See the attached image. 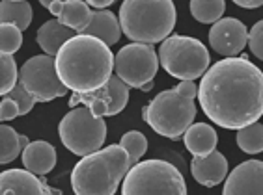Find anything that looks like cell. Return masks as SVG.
<instances>
[{
    "label": "cell",
    "instance_id": "cell-28",
    "mask_svg": "<svg viewBox=\"0 0 263 195\" xmlns=\"http://www.w3.org/2000/svg\"><path fill=\"white\" fill-rule=\"evenodd\" d=\"M4 97H11V99L15 100L17 104H19V108H21V115H26V114H28V112H30L32 108H34L35 102H37V100H35V97L32 95L30 91L26 90V88L23 84H21V82L11 91H8V93H6Z\"/></svg>",
    "mask_w": 263,
    "mask_h": 195
},
{
    "label": "cell",
    "instance_id": "cell-25",
    "mask_svg": "<svg viewBox=\"0 0 263 195\" xmlns=\"http://www.w3.org/2000/svg\"><path fill=\"white\" fill-rule=\"evenodd\" d=\"M17 84H19V69H17L15 58L13 54L2 52L0 56V93L2 97L13 90Z\"/></svg>",
    "mask_w": 263,
    "mask_h": 195
},
{
    "label": "cell",
    "instance_id": "cell-3",
    "mask_svg": "<svg viewBox=\"0 0 263 195\" xmlns=\"http://www.w3.org/2000/svg\"><path fill=\"white\" fill-rule=\"evenodd\" d=\"M131 165L129 150L120 143L97 149L77 162L71 188L77 195H114Z\"/></svg>",
    "mask_w": 263,
    "mask_h": 195
},
{
    "label": "cell",
    "instance_id": "cell-1",
    "mask_svg": "<svg viewBox=\"0 0 263 195\" xmlns=\"http://www.w3.org/2000/svg\"><path fill=\"white\" fill-rule=\"evenodd\" d=\"M203 114L222 128L239 130L261 119L263 73L247 56L211 65L198 85Z\"/></svg>",
    "mask_w": 263,
    "mask_h": 195
},
{
    "label": "cell",
    "instance_id": "cell-33",
    "mask_svg": "<svg viewBox=\"0 0 263 195\" xmlns=\"http://www.w3.org/2000/svg\"><path fill=\"white\" fill-rule=\"evenodd\" d=\"M64 2H66V0H54V2H51V6H49L47 10L51 11L54 17H58L62 13V10H64Z\"/></svg>",
    "mask_w": 263,
    "mask_h": 195
},
{
    "label": "cell",
    "instance_id": "cell-6",
    "mask_svg": "<svg viewBox=\"0 0 263 195\" xmlns=\"http://www.w3.org/2000/svg\"><path fill=\"white\" fill-rule=\"evenodd\" d=\"M123 195H185L181 171L166 160H144L131 165L122 180Z\"/></svg>",
    "mask_w": 263,
    "mask_h": 195
},
{
    "label": "cell",
    "instance_id": "cell-21",
    "mask_svg": "<svg viewBox=\"0 0 263 195\" xmlns=\"http://www.w3.org/2000/svg\"><path fill=\"white\" fill-rule=\"evenodd\" d=\"M0 143H2V147H0V162L2 164H10L19 155H23L25 147L30 141H28L26 136L19 134L13 126L4 123V125L0 126Z\"/></svg>",
    "mask_w": 263,
    "mask_h": 195
},
{
    "label": "cell",
    "instance_id": "cell-26",
    "mask_svg": "<svg viewBox=\"0 0 263 195\" xmlns=\"http://www.w3.org/2000/svg\"><path fill=\"white\" fill-rule=\"evenodd\" d=\"M120 145H123L127 150H129V156H131V162L133 165L140 162V158L146 155L147 150V140L146 136L138 132V130H131V132H127V134L122 136V140H120Z\"/></svg>",
    "mask_w": 263,
    "mask_h": 195
},
{
    "label": "cell",
    "instance_id": "cell-16",
    "mask_svg": "<svg viewBox=\"0 0 263 195\" xmlns=\"http://www.w3.org/2000/svg\"><path fill=\"white\" fill-rule=\"evenodd\" d=\"M23 165L26 169L34 171L35 175H47L54 169L56 165V149L54 145H51L49 141L35 140L30 141L23 150Z\"/></svg>",
    "mask_w": 263,
    "mask_h": 195
},
{
    "label": "cell",
    "instance_id": "cell-34",
    "mask_svg": "<svg viewBox=\"0 0 263 195\" xmlns=\"http://www.w3.org/2000/svg\"><path fill=\"white\" fill-rule=\"evenodd\" d=\"M51 2H54V0H40V4L43 6V8H49V6H51Z\"/></svg>",
    "mask_w": 263,
    "mask_h": 195
},
{
    "label": "cell",
    "instance_id": "cell-19",
    "mask_svg": "<svg viewBox=\"0 0 263 195\" xmlns=\"http://www.w3.org/2000/svg\"><path fill=\"white\" fill-rule=\"evenodd\" d=\"M183 141H185V147H187L191 155L208 156L217 149L218 136L211 125H208V123H196V125L189 126L187 132L183 134Z\"/></svg>",
    "mask_w": 263,
    "mask_h": 195
},
{
    "label": "cell",
    "instance_id": "cell-10",
    "mask_svg": "<svg viewBox=\"0 0 263 195\" xmlns=\"http://www.w3.org/2000/svg\"><path fill=\"white\" fill-rule=\"evenodd\" d=\"M21 84L30 91L37 102H49L56 97L67 95V88L60 80L56 69V58L49 54L34 56L21 67Z\"/></svg>",
    "mask_w": 263,
    "mask_h": 195
},
{
    "label": "cell",
    "instance_id": "cell-12",
    "mask_svg": "<svg viewBox=\"0 0 263 195\" xmlns=\"http://www.w3.org/2000/svg\"><path fill=\"white\" fill-rule=\"evenodd\" d=\"M248 43V30L245 23L235 17H226L213 23L209 30V45L224 58L239 56Z\"/></svg>",
    "mask_w": 263,
    "mask_h": 195
},
{
    "label": "cell",
    "instance_id": "cell-4",
    "mask_svg": "<svg viewBox=\"0 0 263 195\" xmlns=\"http://www.w3.org/2000/svg\"><path fill=\"white\" fill-rule=\"evenodd\" d=\"M198 85L194 80H181L172 90H164L142 110V119L159 136L179 140L196 117Z\"/></svg>",
    "mask_w": 263,
    "mask_h": 195
},
{
    "label": "cell",
    "instance_id": "cell-20",
    "mask_svg": "<svg viewBox=\"0 0 263 195\" xmlns=\"http://www.w3.org/2000/svg\"><path fill=\"white\" fill-rule=\"evenodd\" d=\"M90 8L91 6L88 4L86 0H66V2H64V10H62V13L58 15V19L66 26L73 28L77 34H81L91 19Z\"/></svg>",
    "mask_w": 263,
    "mask_h": 195
},
{
    "label": "cell",
    "instance_id": "cell-31",
    "mask_svg": "<svg viewBox=\"0 0 263 195\" xmlns=\"http://www.w3.org/2000/svg\"><path fill=\"white\" fill-rule=\"evenodd\" d=\"M233 4H237L239 8H245V10H256V8H261L263 0H232Z\"/></svg>",
    "mask_w": 263,
    "mask_h": 195
},
{
    "label": "cell",
    "instance_id": "cell-2",
    "mask_svg": "<svg viewBox=\"0 0 263 195\" xmlns=\"http://www.w3.org/2000/svg\"><path fill=\"white\" fill-rule=\"evenodd\" d=\"M116 56L110 45L96 35L77 34L66 41L56 54V69L60 80L71 91L86 93L101 88L112 76Z\"/></svg>",
    "mask_w": 263,
    "mask_h": 195
},
{
    "label": "cell",
    "instance_id": "cell-29",
    "mask_svg": "<svg viewBox=\"0 0 263 195\" xmlns=\"http://www.w3.org/2000/svg\"><path fill=\"white\" fill-rule=\"evenodd\" d=\"M248 47L252 50V54L263 61V19L252 26V30L248 32Z\"/></svg>",
    "mask_w": 263,
    "mask_h": 195
},
{
    "label": "cell",
    "instance_id": "cell-11",
    "mask_svg": "<svg viewBox=\"0 0 263 195\" xmlns=\"http://www.w3.org/2000/svg\"><path fill=\"white\" fill-rule=\"evenodd\" d=\"M129 88L131 85H127L120 76L112 75L105 85L93 91H86V93L73 91L69 99V108L82 104L88 106L99 117L118 115L122 110H125L127 102H129Z\"/></svg>",
    "mask_w": 263,
    "mask_h": 195
},
{
    "label": "cell",
    "instance_id": "cell-5",
    "mask_svg": "<svg viewBox=\"0 0 263 195\" xmlns=\"http://www.w3.org/2000/svg\"><path fill=\"white\" fill-rule=\"evenodd\" d=\"M120 25L131 41L162 43L176 28V6L172 0H123Z\"/></svg>",
    "mask_w": 263,
    "mask_h": 195
},
{
    "label": "cell",
    "instance_id": "cell-18",
    "mask_svg": "<svg viewBox=\"0 0 263 195\" xmlns=\"http://www.w3.org/2000/svg\"><path fill=\"white\" fill-rule=\"evenodd\" d=\"M73 35H77V32L69 26H66L64 23H60V19L54 20H47L40 26V30L35 34V41L40 49L49 56L58 54V50L62 49V45L69 41Z\"/></svg>",
    "mask_w": 263,
    "mask_h": 195
},
{
    "label": "cell",
    "instance_id": "cell-7",
    "mask_svg": "<svg viewBox=\"0 0 263 195\" xmlns=\"http://www.w3.org/2000/svg\"><path fill=\"white\" fill-rule=\"evenodd\" d=\"M162 69L177 80H196L209 69V50L200 39L189 35H168L161 43Z\"/></svg>",
    "mask_w": 263,
    "mask_h": 195
},
{
    "label": "cell",
    "instance_id": "cell-9",
    "mask_svg": "<svg viewBox=\"0 0 263 195\" xmlns=\"http://www.w3.org/2000/svg\"><path fill=\"white\" fill-rule=\"evenodd\" d=\"M159 54L149 43H131L118 50L116 54V75L131 88L142 90L146 84L153 82L159 71Z\"/></svg>",
    "mask_w": 263,
    "mask_h": 195
},
{
    "label": "cell",
    "instance_id": "cell-17",
    "mask_svg": "<svg viewBox=\"0 0 263 195\" xmlns=\"http://www.w3.org/2000/svg\"><path fill=\"white\" fill-rule=\"evenodd\" d=\"M122 25L120 17H116L108 10H96L91 11V19L88 26L81 34L96 35L97 39L105 41L106 45H116L122 37Z\"/></svg>",
    "mask_w": 263,
    "mask_h": 195
},
{
    "label": "cell",
    "instance_id": "cell-22",
    "mask_svg": "<svg viewBox=\"0 0 263 195\" xmlns=\"http://www.w3.org/2000/svg\"><path fill=\"white\" fill-rule=\"evenodd\" d=\"M32 6L26 0H2L0 4V19L2 23L17 25L25 32L32 23Z\"/></svg>",
    "mask_w": 263,
    "mask_h": 195
},
{
    "label": "cell",
    "instance_id": "cell-23",
    "mask_svg": "<svg viewBox=\"0 0 263 195\" xmlns=\"http://www.w3.org/2000/svg\"><path fill=\"white\" fill-rule=\"evenodd\" d=\"M224 0H191V13L202 25H213L222 17Z\"/></svg>",
    "mask_w": 263,
    "mask_h": 195
},
{
    "label": "cell",
    "instance_id": "cell-32",
    "mask_svg": "<svg viewBox=\"0 0 263 195\" xmlns=\"http://www.w3.org/2000/svg\"><path fill=\"white\" fill-rule=\"evenodd\" d=\"M86 2L91 8H96V10H106V8L114 4L116 0H86Z\"/></svg>",
    "mask_w": 263,
    "mask_h": 195
},
{
    "label": "cell",
    "instance_id": "cell-27",
    "mask_svg": "<svg viewBox=\"0 0 263 195\" xmlns=\"http://www.w3.org/2000/svg\"><path fill=\"white\" fill-rule=\"evenodd\" d=\"M0 49L2 52H8V54H15L17 50L23 45V30H21L17 25H11V23H2L0 26Z\"/></svg>",
    "mask_w": 263,
    "mask_h": 195
},
{
    "label": "cell",
    "instance_id": "cell-24",
    "mask_svg": "<svg viewBox=\"0 0 263 195\" xmlns=\"http://www.w3.org/2000/svg\"><path fill=\"white\" fill-rule=\"evenodd\" d=\"M237 145L247 155H259L263 150V125L259 121L237 130Z\"/></svg>",
    "mask_w": 263,
    "mask_h": 195
},
{
    "label": "cell",
    "instance_id": "cell-30",
    "mask_svg": "<svg viewBox=\"0 0 263 195\" xmlns=\"http://www.w3.org/2000/svg\"><path fill=\"white\" fill-rule=\"evenodd\" d=\"M19 115H21L19 104L11 97H4L2 102H0V119H2V123H8V121L15 119Z\"/></svg>",
    "mask_w": 263,
    "mask_h": 195
},
{
    "label": "cell",
    "instance_id": "cell-15",
    "mask_svg": "<svg viewBox=\"0 0 263 195\" xmlns=\"http://www.w3.org/2000/svg\"><path fill=\"white\" fill-rule=\"evenodd\" d=\"M191 173L198 184L213 188L220 184L228 175V160L215 149L208 156H194L191 162Z\"/></svg>",
    "mask_w": 263,
    "mask_h": 195
},
{
    "label": "cell",
    "instance_id": "cell-35",
    "mask_svg": "<svg viewBox=\"0 0 263 195\" xmlns=\"http://www.w3.org/2000/svg\"><path fill=\"white\" fill-rule=\"evenodd\" d=\"M152 85H153V82H149V84H146L144 88H142V91H149L152 90Z\"/></svg>",
    "mask_w": 263,
    "mask_h": 195
},
{
    "label": "cell",
    "instance_id": "cell-13",
    "mask_svg": "<svg viewBox=\"0 0 263 195\" xmlns=\"http://www.w3.org/2000/svg\"><path fill=\"white\" fill-rule=\"evenodd\" d=\"M224 195H263V162L239 164L224 182Z\"/></svg>",
    "mask_w": 263,
    "mask_h": 195
},
{
    "label": "cell",
    "instance_id": "cell-14",
    "mask_svg": "<svg viewBox=\"0 0 263 195\" xmlns=\"http://www.w3.org/2000/svg\"><path fill=\"white\" fill-rule=\"evenodd\" d=\"M0 193L2 195H43V193H60L58 190L47 186L43 179L30 169H6L0 175Z\"/></svg>",
    "mask_w": 263,
    "mask_h": 195
},
{
    "label": "cell",
    "instance_id": "cell-8",
    "mask_svg": "<svg viewBox=\"0 0 263 195\" xmlns=\"http://www.w3.org/2000/svg\"><path fill=\"white\" fill-rule=\"evenodd\" d=\"M58 136L67 150L73 155L86 156L103 147L106 140V123L88 106L81 104L71 108L69 114L62 117Z\"/></svg>",
    "mask_w": 263,
    "mask_h": 195
}]
</instances>
